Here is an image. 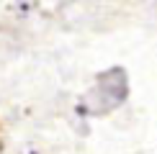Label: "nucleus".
<instances>
[{"label": "nucleus", "mask_w": 157, "mask_h": 154, "mask_svg": "<svg viewBox=\"0 0 157 154\" xmlns=\"http://www.w3.org/2000/svg\"><path fill=\"white\" fill-rule=\"evenodd\" d=\"M0 149H3V141H0Z\"/></svg>", "instance_id": "obj_1"}]
</instances>
